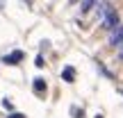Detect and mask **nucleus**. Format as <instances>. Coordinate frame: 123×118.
<instances>
[{"instance_id": "15", "label": "nucleus", "mask_w": 123, "mask_h": 118, "mask_svg": "<svg viewBox=\"0 0 123 118\" xmlns=\"http://www.w3.org/2000/svg\"><path fill=\"white\" fill-rule=\"evenodd\" d=\"M121 96H123V89H121Z\"/></svg>"}, {"instance_id": "16", "label": "nucleus", "mask_w": 123, "mask_h": 118, "mask_svg": "<svg viewBox=\"0 0 123 118\" xmlns=\"http://www.w3.org/2000/svg\"><path fill=\"white\" fill-rule=\"evenodd\" d=\"M96 118H103V116H96Z\"/></svg>"}, {"instance_id": "13", "label": "nucleus", "mask_w": 123, "mask_h": 118, "mask_svg": "<svg viewBox=\"0 0 123 118\" xmlns=\"http://www.w3.org/2000/svg\"><path fill=\"white\" fill-rule=\"evenodd\" d=\"M116 59H119V61H121V64H123V45H121V48H119V55H116Z\"/></svg>"}, {"instance_id": "9", "label": "nucleus", "mask_w": 123, "mask_h": 118, "mask_svg": "<svg viewBox=\"0 0 123 118\" xmlns=\"http://www.w3.org/2000/svg\"><path fill=\"white\" fill-rule=\"evenodd\" d=\"M37 66H39V68H43V66H46V59H43V55H37Z\"/></svg>"}, {"instance_id": "10", "label": "nucleus", "mask_w": 123, "mask_h": 118, "mask_svg": "<svg viewBox=\"0 0 123 118\" xmlns=\"http://www.w3.org/2000/svg\"><path fill=\"white\" fill-rule=\"evenodd\" d=\"M7 118H25V114H21V111H9Z\"/></svg>"}, {"instance_id": "4", "label": "nucleus", "mask_w": 123, "mask_h": 118, "mask_svg": "<svg viewBox=\"0 0 123 118\" xmlns=\"http://www.w3.org/2000/svg\"><path fill=\"white\" fill-rule=\"evenodd\" d=\"M23 59H25V52H23V50H12L9 55H5V57H2V64L14 66V64H21Z\"/></svg>"}, {"instance_id": "6", "label": "nucleus", "mask_w": 123, "mask_h": 118, "mask_svg": "<svg viewBox=\"0 0 123 118\" xmlns=\"http://www.w3.org/2000/svg\"><path fill=\"white\" fill-rule=\"evenodd\" d=\"M46 89H48V84H46V79H41V77L32 79V91H34L37 96H43V93H46Z\"/></svg>"}, {"instance_id": "3", "label": "nucleus", "mask_w": 123, "mask_h": 118, "mask_svg": "<svg viewBox=\"0 0 123 118\" xmlns=\"http://www.w3.org/2000/svg\"><path fill=\"white\" fill-rule=\"evenodd\" d=\"M107 45H110L112 50H119L123 45V23L119 27H116L114 32H110V39H107Z\"/></svg>"}, {"instance_id": "7", "label": "nucleus", "mask_w": 123, "mask_h": 118, "mask_svg": "<svg viewBox=\"0 0 123 118\" xmlns=\"http://www.w3.org/2000/svg\"><path fill=\"white\" fill-rule=\"evenodd\" d=\"M62 79H64V82H73L75 79V68L73 66H66V68L62 70Z\"/></svg>"}, {"instance_id": "8", "label": "nucleus", "mask_w": 123, "mask_h": 118, "mask_svg": "<svg viewBox=\"0 0 123 118\" xmlns=\"http://www.w3.org/2000/svg\"><path fill=\"white\" fill-rule=\"evenodd\" d=\"M71 111H73V116H75V118H82V116H84V111L80 109V107H71Z\"/></svg>"}, {"instance_id": "14", "label": "nucleus", "mask_w": 123, "mask_h": 118, "mask_svg": "<svg viewBox=\"0 0 123 118\" xmlns=\"http://www.w3.org/2000/svg\"><path fill=\"white\" fill-rule=\"evenodd\" d=\"M82 0H68V5H80Z\"/></svg>"}, {"instance_id": "12", "label": "nucleus", "mask_w": 123, "mask_h": 118, "mask_svg": "<svg viewBox=\"0 0 123 118\" xmlns=\"http://www.w3.org/2000/svg\"><path fill=\"white\" fill-rule=\"evenodd\" d=\"M100 73H103V75H107V77H110V79H114V75H112V73H110V70H107V68H105V66H100Z\"/></svg>"}, {"instance_id": "1", "label": "nucleus", "mask_w": 123, "mask_h": 118, "mask_svg": "<svg viewBox=\"0 0 123 118\" xmlns=\"http://www.w3.org/2000/svg\"><path fill=\"white\" fill-rule=\"evenodd\" d=\"M119 25H121V16H119V11H116V9L110 14V16H105V18L100 21V30L107 32V34H110V32H114Z\"/></svg>"}, {"instance_id": "11", "label": "nucleus", "mask_w": 123, "mask_h": 118, "mask_svg": "<svg viewBox=\"0 0 123 118\" xmlns=\"http://www.w3.org/2000/svg\"><path fill=\"white\" fill-rule=\"evenodd\" d=\"M2 107H5V109H9V111H14V105H12V100H2Z\"/></svg>"}, {"instance_id": "5", "label": "nucleus", "mask_w": 123, "mask_h": 118, "mask_svg": "<svg viewBox=\"0 0 123 118\" xmlns=\"http://www.w3.org/2000/svg\"><path fill=\"white\" fill-rule=\"evenodd\" d=\"M98 0H82L80 2V16H87V14H91L93 9H96Z\"/></svg>"}, {"instance_id": "2", "label": "nucleus", "mask_w": 123, "mask_h": 118, "mask_svg": "<svg viewBox=\"0 0 123 118\" xmlns=\"http://www.w3.org/2000/svg\"><path fill=\"white\" fill-rule=\"evenodd\" d=\"M112 11H114V5H112V0H98L96 11H93V18H96V21H103V18L110 16Z\"/></svg>"}]
</instances>
